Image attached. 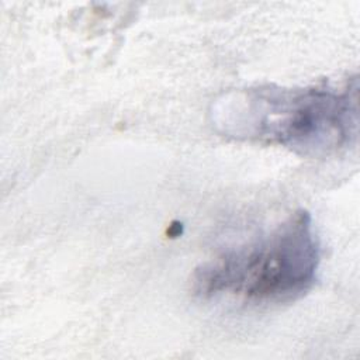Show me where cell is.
Wrapping results in <instances>:
<instances>
[{
	"label": "cell",
	"mask_w": 360,
	"mask_h": 360,
	"mask_svg": "<svg viewBox=\"0 0 360 360\" xmlns=\"http://www.w3.org/2000/svg\"><path fill=\"white\" fill-rule=\"evenodd\" d=\"M319 262L311 215L300 210L271 231L200 264L193 290L204 298L231 297L252 305L288 304L312 288Z\"/></svg>",
	"instance_id": "obj_2"
},
{
	"label": "cell",
	"mask_w": 360,
	"mask_h": 360,
	"mask_svg": "<svg viewBox=\"0 0 360 360\" xmlns=\"http://www.w3.org/2000/svg\"><path fill=\"white\" fill-rule=\"evenodd\" d=\"M359 87L262 84L221 94L210 108L215 129L235 139L284 146L307 158L333 156L357 141Z\"/></svg>",
	"instance_id": "obj_1"
}]
</instances>
